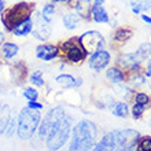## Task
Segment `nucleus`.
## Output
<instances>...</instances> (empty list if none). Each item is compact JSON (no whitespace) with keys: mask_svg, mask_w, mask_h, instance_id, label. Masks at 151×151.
<instances>
[{"mask_svg":"<svg viewBox=\"0 0 151 151\" xmlns=\"http://www.w3.org/2000/svg\"><path fill=\"white\" fill-rule=\"evenodd\" d=\"M140 18H142V21H143L144 24L151 25V17L150 15H147V14H140Z\"/></svg>","mask_w":151,"mask_h":151,"instance_id":"obj_36","label":"nucleus"},{"mask_svg":"<svg viewBox=\"0 0 151 151\" xmlns=\"http://www.w3.org/2000/svg\"><path fill=\"white\" fill-rule=\"evenodd\" d=\"M89 12H91V19L95 21L96 24H109V21H110L109 12L106 11V8L102 4H98V3L91 4Z\"/></svg>","mask_w":151,"mask_h":151,"instance_id":"obj_16","label":"nucleus"},{"mask_svg":"<svg viewBox=\"0 0 151 151\" xmlns=\"http://www.w3.org/2000/svg\"><path fill=\"white\" fill-rule=\"evenodd\" d=\"M133 36V29L129 28V26H122V28H118L113 35V41L118 44H124L127 43L128 40H131Z\"/></svg>","mask_w":151,"mask_h":151,"instance_id":"obj_20","label":"nucleus"},{"mask_svg":"<svg viewBox=\"0 0 151 151\" xmlns=\"http://www.w3.org/2000/svg\"><path fill=\"white\" fill-rule=\"evenodd\" d=\"M110 110H111V114L118 117V118H127L129 115V113H131L127 102H114L111 104Z\"/></svg>","mask_w":151,"mask_h":151,"instance_id":"obj_22","label":"nucleus"},{"mask_svg":"<svg viewBox=\"0 0 151 151\" xmlns=\"http://www.w3.org/2000/svg\"><path fill=\"white\" fill-rule=\"evenodd\" d=\"M91 1H93V3H98V4H103L106 0H91Z\"/></svg>","mask_w":151,"mask_h":151,"instance_id":"obj_40","label":"nucleus"},{"mask_svg":"<svg viewBox=\"0 0 151 151\" xmlns=\"http://www.w3.org/2000/svg\"><path fill=\"white\" fill-rule=\"evenodd\" d=\"M72 119L65 114L56 121L45 136V146L50 151H58L68 143L72 135Z\"/></svg>","mask_w":151,"mask_h":151,"instance_id":"obj_3","label":"nucleus"},{"mask_svg":"<svg viewBox=\"0 0 151 151\" xmlns=\"http://www.w3.org/2000/svg\"><path fill=\"white\" fill-rule=\"evenodd\" d=\"M117 147L114 151H133L137 140L142 135L133 129H122V131H114Z\"/></svg>","mask_w":151,"mask_h":151,"instance_id":"obj_7","label":"nucleus"},{"mask_svg":"<svg viewBox=\"0 0 151 151\" xmlns=\"http://www.w3.org/2000/svg\"><path fill=\"white\" fill-rule=\"evenodd\" d=\"M0 3H6V0H0Z\"/></svg>","mask_w":151,"mask_h":151,"instance_id":"obj_42","label":"nucleus"},{"mask_svg":"<svg viewBox=\"0 0 151 151\" xmlns=\"http://www.w3.org/2000/svg\"><path fill=\"white\" fill-rule=\"evenodd\" d=\"M144 76H146V77H148V78L151 77V56L147 59V62H146V68H144Z\"/></svg>","mask_w":151,"mask_h":151,"instance_id":"obj_35","label":"nucleus"},{"mask_svg":"<svg viewBox=\"0 0 151 151\" xmlns=\"http://www.w3.org/2000/svg\"><path fill=\"white\" fill-rule=\"evenodd\" d=\"M35 54H36L37 59L43 60V62H51V60L59 58V47L56 44L44 41L36 47Z\"/></svg>","mask_w":151,"mask_h":151,"instance_id":"obj_11","label":"nucleus"},{"mask_svg":"<svg viewBox=\"0 0 151 151\" xmlns=\"http://www.w3.org/2000/svg\"><path fill=\"white\" fill-rule=\"evenodd\" d=\"M135 52H136V55L139 56V59L142 60V62L147 60L151 56V43H142Z\"/></svg>","mask_w":151,"mask_h":151,"instance_id":"obj_24","label":"nucleus"},{"mask_svg":"<svg viewBox=\"0 0 151 151\" xmlns=\"http://www.w3.org/2000/svg\"><path fill=\"white\" fill-rule=\"evenodd\" d=\"M4 133H6L7 137H12L14 133H17V118L11 117V119H10V122H8V125H7V128H6Z\"/></svg>","mask_w":151,"mask_h":151,"instance_id":"obj_33","label":"nucleus"},{"mask_svg":"<svg viewBox=\"0 0 151 151\" xmlns=\"http://www.w3.org/2000/svg\"><path fill=\"white\" fill-rule=\"evenodd\" d=\"M28 78H29V83L32 84L35 88H40L44 85V77H43V72H41V70H35V72H32Z\"/></svg>","mask_w":151,"mask_h":151,"instance_id":"obj_28","label":"nucleus"},{"mask_svg":"<svg viewBox=\"0 0 151 151\" xmlns=\"http://www.w3.org/2000/svg\"><path fill=\"white\" fill-rule=\"evenodd\" d=\"M55 81L59 84L60 87L63 89H70V88H78L81 84H83V80L77 78L74 76L72 74H68V73H62V74L56 76L55 77Z\"/></svg>","mask_w":151,"mask_h":151,"instance_id":"obj_15","label":"nucleus"},{"mask_svg":"<svg viewBox=\"0 0 151 151\" xmlns=\"http://www.w3.org/2000/svg\"><path fill=\"white\" fill-rule=\"evenodd\" d=\"M117 147L114 131L109 132L100 139L99 143H95V146L91 148V151H114Z\"/></svg>","mask_w":151,"mask_h":151,"instance_id":"obj_14","label":"nucleus"},{"mask_svg":"<svg viewBox=\"0 0 151 151\" xmlns=\"http://www.w3.org/2000/svg\"><path fill=\"white\" fill-rule=\"evenodd\" d=\"M69 151H87L92 148L98 139V128L89 119H83L74 125L70 135Z\"/></svg>","mask_w":151,"mask_h":151,"instance_id":"obj_1","label":"nucleus"},{"mask_svg":"<svg viewBox=\"0 0 151 151\" xmlns=\"http://www.w3.org/2000/svg\"><path fill=\"white\" fill-rule=\"evenodd\" d=\"M151 7V0H131L132 12L136 15L143 14V11L148 10Z\"/></svg>","mask_w":151,"mask_h":151,"instance_id":"obj_23","label":"nucleus"},{"mask_svg":"<svg viewBox=\"0 0 151 151\" xmlns=\"http://www.w3.org/2000/svg\"><path fill=\"white\" fill-rule=\"evenodd\" d=\"M10 74H11V80L14 81L15 85H24L26 78H28V69L26 65L22 60H17L11 65L10 68Z\"/></svg>","mask_w":151,"mask_h":151,"instance_id":"obj_12","label":"nucleus"},{"mask_svg":"<svg viewBox=\"0 0 151 151\" xmlns=\"http://www.w3.org/2000/svg\"><path fill=\"white\" fill-rule=\"evenodd\" d=\"M40 121H41V113L39 110L24 107L17 118V135H18V137L22 140L32 139L35 133H37Z\"/></svg>","mask_w":151,"mask_h":151,"instance_id":"obj_4","label":"nucleus"},{"mask_svg":"<svg viewBox=\"0 0 151 151\" xmlns=\"http://www.w3.org/2000/svg\"><path fill=\"white\" fill-rule=\"evenodd\" d=\"M35 11H36V4L32 1H18V3H14L6 7L0 17L4 30L10 33L12 28H15L22 21L32 17Z\"/></svg>","mask_w":151,"mask_h":151,"instance_id":"obj_2","label":"nucleus"},{"mask_svg":"<svg viewBox=\"0 0 151 151\" xmlns=\"http://www.w3.org/2000/svg\"><path fill=\"white\" fill-rule=\"evenodd\" d=\"M6 41V35H4V32H1L0 30V47H1V44Z\"/></svg>","mask_w":151,"mask_h":151,"instance_id":"obj_38","label":"nucleus"},{"mask_svg":"<svg viewBox=\"0 0 151 151\" xmlns=\"http://www.w3.org/2000/svg\"><path fill=\"white\" fill-rule=\"evenodd\" d=\"M12 117V111H11V107L8 104H3L1 109H0V135H3L6 128H7L8 122Z\"/></svg>","mask_w":151,"mask_h":151,"instance_id":"obj_21","label":"nucleus"},{"mask_svg":"<svg viewBox=\"0 0 151 151\" xmlns=\"http://www.w3.org/2000/svg\"><path fill=\"white\" fill-rule=\"evenodd\" d=\"M32 29H33V15L29 17L28 19L22 21L21 24H18L15 28L11 29V35L15 37H25L32 33Z\"/></svg>","mask_w":151,"mask_h":151,"instance_id":"obj_17","label":"nucleus"},{"mask_svg":"<svg viewBox=\"0 0 151 151\" xmlns=\"http://www.w3.org/2000/svg\"><path fill=\"white\" fill-rule=\"evenodd\" d=\"M114 85H115V93H117L118 96H121V98H124V99H127V98H129L131 95L135 93L133 89H131L129 87L122 85V83L121 84H114Z\"/></svg>","mask_w":151,"mask_h":151,"instance_id":"obj_29","label":"nucleus"},{"mask_svg":"<svg viewBox=\"0 0 151 151\" xmlns=\"http://www.w3.org/2000/svg\"><path fill=\"white\" fill-rule=\"evenodd\" d=\"M144 110H146V106H143V104H140V103H135L132 106L131 114L135 119H140L144 114Z\"/></svg>","mask_w":151,"mask_h":151,"instance_id":"obj_32","label":"nucleus"},{"mask_svg":"<svg viewBox=\"0 0 151 151\" xmlns=\"http://www.w3.org/2000/svg\"><path fill=\"white\" fill-rule=\"evenodd\" d=\"M51 24L50 21H47L41 15V12H33V29H32V33L33 37L40 41H47L50 37H51Z\"/></svg>","mask_w":151,"mask_h":151,"instance_id":"obj_8","label":"nucleus"},{"mask_svg":"<svg viewBox=\"0 0 151 151\" xmlns=\"http://www.w3.org/2000/svg\"><path fill=\"white\" fill-rule=\"evenodd\" d=\"M26 107L32 109V110H39V111H41L44 109L43 103H40V102H37V100H30V102H28V106Z\"/></svg>","mask_w":151,"mask_h":151,"instance_id":"obj_34","label":"nucleus"},{"mask_svg":"<svg viewBox=\"0 0 151 151\" xmlns=\"http://www.w3.org/2000/svg\"><path fill=\"white\" fill-rule=\"evenodd\" d=\"M62 24H63L65 29H68V30H76L77 28H80L81 18H80L78 14H76V12H66V14L62 17Z\"/></svg>","mask_w":151,"mask_h":151,"instance_id":"obj_19","label":"nucleus"},{"mask_svg":"<svg viewBox=\"0 0 151 151\" xmlns=\"http://www.w3.org/2000/svg\"><path fill=\"white\" fill-rule=\"evenodd\" d=\"M78 39L88 55H91V54L99 51V50H103L106 47V39L98 30H87L81 36H78Z\"/></svg>","mask_w":151,"mask_h":151,"instance_id":"obj_6","label":"nucleus"},{"mask_svg":"<svg viewBox=\"0 0 151 151\" xmlns=\"http://www.w3.org/2000/svg\"><path fill=\"white\" fill-rule=\"evenodd\" d=\"M41 15L45 18L47 21H50V22H52L54 21V17H55L56 14V7H55V4L54 3H45L43 6V8H41Z\"/></svg>","mask_w":151,"mask_h":151,"instance_id":"obj_26","label":"nucleus"},{"mask_svg":"<svg viewBox=\"0 0 151 151\" xmlns=\"http://www.w3.org/2000/svg\"><path fill=\"white\" fill-rule=\"evenodd\" d=\"M0 109H1V103H0Z\"/></svg>","mask_w":151,"mask_h":151,"instance_id":"obj_43","label":"nucleus"},{"mask_svg":"<svg viewBox=\"0 0 151 151\" xmlns=\"http://www.w3.org/2000/svg\"><path fill=\"white\" fill-rule=\"evenodd\" d=\"M135 103H140L147 107L148 104H151V98L150 95H147L146 92H135Z\"/></svg>","mask_w":151,"mask_h":151,"instance_id":"obj_31","label":"nucleus"},{"mask_svg":"<svg viewBox=\"0 0 151 151\" xmlns=\"http://www.w3.org/2000/svg\"><path fill=\"white\" fill-rule=\"evenodd\" d=\"M19 52V45L14 41H4L0 47V59L6 62H12Z\"/></svg>","mask_w":151,"mask_h":151,"instance_id":"obj_13","label":"nucleus"},{"mask_svg":"<svg viewBox=\"0 0 151 151\" xmlns=\"http://www.w3.org/2000/svg\"><path fill=\"white\" fill-rule=\"evenodd\" d=\"M50 3H54V4H65L68 3V0H48Z\"/></svg>","mask_w":151,"mask_h":151,"instance_id":"obj_37","label":"nucleus"},{"mask_svg":"<svg viewBox=\"0 0 151 151\" xmlns=\"http://www.w3.org/2000/svg\"><path fill=\"white\" fill-rule=\"evenodd\" d=\"M87 151H91V148H89V150H87Z\"/></svg>","mask_w":151,"mask_h":151,"instance_id":"obj_44","label":"nucleus"},{"mask_svg":"<svg viewBox=\"0 0 151 151\" xmlns=\"http://www.w3.org/2000/svg\"><path fill=\"white\" fill-rule=\"evenodd\" d=\"M128 81L132 87H142L143 84H146V76L142 74V72H131Z\"/></svg>","mask_w":151,"mask_h":151,"instance_id":"obj_27","label":"nucleus"},{"mask_svg":"<svg viewBox=\"0 0 151 151\" xmlns=\"http://www.w3.org/2000/svg\"><path fill=\"white\" fill-rule=\"evenodd\" d=\"M4 8H6V4H4V3H0V17H1V14H3Z\"/></svg>","mask_w":151,"mask_h":151,"instance_id":"obj_39","label":"nucleus"},{"mask_svg":"<svg viewBox=\"0 0 151 151\" xmlns=\"http://www.w3.org/2000/svg\"><path fill=\"white\" fill-rule=\"evenodd\" d=\"M65 114H66V113H65L63 107H60V106L50 109L47 111V114H45V117L41 118V121H40V124H39V128H37V133H39L40 137H41V139H45V136L48 135V132H50V129L52 128V125L59 118H62Z\"/></svg>","mask_w":151,"mask_h":151,"instance_id":"obj_9","label":"nucleus"},{"mask_svg":"<svg viewBox=\"0 0 151 151\" xmlns=\"http://www.w3.org/2000/svg\"><path fill=\"white\" fill-rule=\"evenodd\" d=\"M110 60H111V54L103 48V50H99V51H96L89 55L88 65H89V68L93 72H102L109 66Z\"/></svg>","mask_w":151,"mask_h":151,"instance_id":"obj_10","label":"nucleus"},{"mask_svg":"<svg viewBox=\"0 0 151 151\" xmlns=\"http://www.w3.org/2000/svg\"><path fill=\"white\" fill-rule=\"evenodd\" d=\"M59 47V58L72 65H78L83 63L87 59V51L84 50V47L80 43L78 36H73L69 39L63 40L58 44Z\"/></svg>","mask_w":151,"mask_h":151,"instance_id":"obj_5","label":"nucleus"},{"mask_svg":"<svg viewBox=\"0 0 151 151\" xmlns=\"http://www.w3.org/2000/svg\"><path fill=\"white\" fill-rule=\"evenodd\" d=\"M22 96L25 99L30 102V100H37L39 99V91L35 87H25L22 89Z\"/></svg>","mask_w":151,"mask_h":151,"instance_id":"obj_30","label":"nucleus"},{"mask_svg":"<svg viewBox=\"0 0 151 151\" xmlns=\"http://www.w3.org/2000/svg\"><path fill=\"white\" fill-rule=\"evenodd\" d=\"M106 78L111 84H121L127 80V74L118 66H111L106 70Z\"/></svg>","mask_w":151,"mask_h":151,"instance_id":"obj_18","label":"nucleus"},{"mask_svg":"<svg viewBox=\"0 0 151 151\" xmlns=\"http://www.w3.org/2000/svg\"><path fill=\"white\" fill-rule=\"evenodd\" d=\"M148 128H150V129H151V118L148 119Z\"/></svg>","mask_w":151,"mask_h":151,"instance_id":"obj_41","label":"nucleus"},{"mask_svg":"<svg viewBox=\"0 0 151 151\" xmlns=\"http://www.w3.org/2000/svg\"><path fill=\"white\" fill-rule=\"evenodd\" d=\"M133 151H151V136H140Z\"/></svg>","mask_w":151,"mask_h":151,"instance_id":"obj_25","label":"nucleus"}]
</instances>
